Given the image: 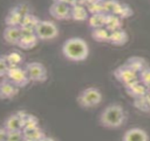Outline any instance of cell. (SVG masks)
<instances>
[{"label":"cell","mask_w":150,"mask_h":141,"mask_svg":"<svg viewBox=\"0 0 150 141\" xmlns=\"http://www.w3.org/2000/svg\"><path fill=\"white\" fill-rule=\"evenodd\" d=\"M64 57L71 62H82L87 59L89 48L86 42L80 37H71L64 41L62 45Z\"/></svg>","instance_id":"cell-1"},{"label":"cell","mask_w":150,"mask_h":141,"mask_svg":"<svg viewBox=\"0 0 150 141\" xmlns=\"http://www.w3.org/2000/svg\"><path fill=\"white\" fill-rule=\"evenodd\" d=\"M125 112L120 105L112 104L106 107L100 114L99 123L103 128L116 129L125 123Z\"/></svg>","instance_id":"cell-2"},{"label":"cell","mask_w":150,"mask_h":141,"mask_svg":"<svg viewBox=\"0 0 150 141\" xmlns=\"http://www.w3.org/2000/svg\"><path fill=\"white\" fill-rule=\"evenodd\" d=\"M102 98L103 96L98 88L90 87L80 93L77 98V102L81 107L92 108L99 105Z\"/></svg>","instance_id":"cell-3"},{"label":"cell","mask_w":150,"mask_h":141,"mask_svg":"<svg viewBox=\"0 0 150 141\" xmlns=\"http://www.w3.org/2000/svg\"><path fill=\"white\" fill-rule=\"evenodd\" d=\"M30 81L43 83L47 80V71L43 64L40 62H33L28 63L25 69Z\"/></svg>","instance_id":"cell-4"},{"label":"cell","mask_w":150,"mask_h":141,"mask_svg":"<svg viewBox=\"0 0 150 141\" xmlns=\"http://www.w3.org/2000/svg\"><path fill=\"white\" fill-rule=\"evenodd\" d=\"M35 33L39 40H52L58 35V29L52 22L40 21L35 28Z\"/></svg>","instance_id":"cell-5"},{"label":"cell","mask_w":150,"mask_h":141,"mask_svg":"<svg viewBox=\"0 0 150 141\" xmlns=\"http://www.w3.org/2000/svg\"><path fill=\"white\" fill-rule=\"evenodd\" d=\"M7 79L18 88H24L30 82V80L25 69L18 67H11L8 71Z\"/></svg>","instance_id":"cell-6"},{"label":"cell","mask_w":150,"mask_h":141,"mask_svg":"<svg viewBox=\"0 0 150 141\" xmlns=\"http://www.w3.org/2000/svg\"><path fill=\"white\" fill-rule=\"evenodd\" d=\"M113 75L115 79L118 82L122 83L124 86L139 79L137 73L134 72L133 70H132L130 68L126 66L125 64L116 68L114 71Z\"/></svg>","instance_id":"cell-7"},{"label":"cell","mask_w":150,"mask_h":141,"mask_svg":"<svg viewBox=\"0 0 150 141\" xmlns=\"http://www.w3.org/2000/svg\"><path fill=\"white\" fill-rule=\"evenodd\" d=\"M21 39L17 46L25 50H31L35 47L39 40L35 35V30L21 28Z\"/></svg>","instance_id":"cell-8"},{"label":"cell","mask_w":150,"mask_h":141,"mask_svg":"<svg viewBox=\"0 0 150 141\" xmlns=\"http://www.w3.org/2000/svg\"><path fill=\"white\" fill-rule=\"evenodd\" d=\"M50 14L57 20H67L71 18L69 5L62 2H54L49 9Z\"/></svg>","instance_id":"cell-9"},{"label":"cell","mask_w":150,"mask_h":141,"mask_svg":"<svg viewBox=\"0 0 150 141\" xmlns=\"http://www.w3.org/2000/svg\"><path fill=\"white\" fill-rule=\"evenodd\" d=\"M125 88L126 93L134 100L145 96L148 90L139 79L129 83L125 86Z\"/></svg>","instance_id":"cell-10"},{"label":"cell","mask_w":150,"mask_h":141,"mask_svg":"<svg viewBox=\"0 0 150 141\" xmlns=\"http://www.w3.org/2000/svg\"><path fill=\"white\" fill-rule=\"evenodd\" d=\"M18 93V88L13 85L8 79L1 80L0 84V98L8 100L14 98Z\"/></svg>","instance_id":"cell-11"},{"label":"cell","mask_w":150,"mask_h":141,"mask_svg":"<svg viewBox=\"0 0 150 141\" xmlns=\"http://www.w3.org/2000/svg\"><path fill=\"white\" fill-rule=\"evenodd\" d=\"M21 28L18 26H8L4 30L3 37L8 44L12 45H18L21 37Z\"/></svg>","instance_id":"cell-12"},{"label":"cell","mask_w":150,"mask_h":141,"mask_svg":"<svg viewBox=\"0 0 150 141\" xmlns=\"http://www.w3.org/2000/svg\"><path fill=\"white\" fill-rule=\"evenodd\" d=\"M24 140H42L45 139V134L38 124L25 126L23 128Z\"/></svg>","instance_id":"cell-13"},{"label":"cell","mask_w":150,"mask_h":141,"mask_svg":"<svg viewBox=\"0 0 150 141\" xmlns=\"http://www.w3.org/2000/svg\"><path fill=\"white\" fill-rule=\"evenodd\" d=\"M149 140L148 133L140 128H129L122 136V140L124 141H147Z\"/></svg>","instance_id":"cell-14"},{"label":"cell","mask_w":150,"mask_h":141,"mask_svg":"<svg viewBox=\"0 0 150 141\" xmlns=\"http://www.w3.org/2000/svg\"><path fill=\"white\" fill-rule=\"evenodd\" d=\"M4 126L7 129L8 131L23 130V128H24V123L21 112L12 114L8 117L4 121Z\"/></svg>","instance_id":"cell-15"},{"label":"cell","mask_w":150,"mask_h":141,"mask_svg":"<svg viewBox=\"0 0 150 141\" xmlns=\"http://www.w3.org/2000/svg\"><path fill=\"white\" fill-rule=\"evenodd\" d=\"M128 41V35L122 29L111 32L109 37L108 42L113 46L120 47L125 45Z\"/></svg>","instance_id":"cell-16"},{"label":"cell","mask_w":150,"mask_h":141,"mask_svg":"<svg viewBox=\"0 0 150 141\" xmlns=\"http://www.w3.org/2000/svg\"><path fill=\"white\" fill-rule=\"evenodd\" d=\"M125 64L129 68H130L132 70H133L134 72L137 73L138 75H139V73L142 72L144 69H145L146 67H149L145 59L140 57H129L126 61Z\"/></svg>","instance_id":"cell-17"},{"label":"cell","mask_w":150,"mask_h":141,"mask_svg":"<svg viewBox=\"0 0 150 141\" xmlns=\"http://www.w3.org/2000/svg\"><path fill=\"white\" fill-rule=\"evenodd\" d=\"M23 15L16 8L10 11L5 18V23L8 26H18L21 25Z\"/></svg>","instance_id":"cell-18"},{"label":"cell","mask_w":150,"mask_h":141,"mask_svg":"<svg viewBox=\"0 0 150 141\" xmlns=\"http://www.w3.org/2000/svg\"><path fill=\"white\" fill-rule=\"evenodd\" d=\"M105 28L110 33H111L115 30L122 29V23H121L120 18L117 16H114L112 14L107 15Z\"/></svg>","instance_id":"cell-19"},{"label":"cell","mask_w":150,"mask_h":141,"mask_svg":"<svg viewBox=\"0 0 150 141\" xmlns=\"http://www.w3.org/2000/svg\"><path fill=\"white\" fill-rule=\"evenodd\" d=\"M110 33L105 27L94 28L91 33V37L96 42H108Z\"/></svg>","instance_id":"cell-20"},{"label":"cell","mask_w":150,"mask_h":141,"mask_svg":"<svg viewBox=\"0 0 150 141\" xmlns=\"http://www.w3.org/2000/svg\"><path fill=\"white\" fill-rule=\"evenodd\" d=\"M40 20L36 16H33L31 14H25L23 16V20H22L21 24L20 26L23 28H28V29H31L35 30V28L39 23Z\"/></svg>","instance_id":"cell-21"},{"label":"cell","mask_w":150,"mask_h":141,"mask_svg":"<svg viewBox=\"0 0 150 141\" xmlns=\"http://www.w3.org/2000/svg\"><path fill=\"white\" fill-rule=\"evenodd\" d=\"M107 15L103 13H95L89 19V25L93 29L105 27Z\"/></svg>","instance_id":"cell-22"},{"label":"cell","mask_w":150,"mask_h":141,"mask_svg":"<svg viewBox=\"0 0 150 141\" xmlns=\"http://www.w3.org/2000/svg\"><path fill=\"white\" fill-rule=\"evenodd\" d=\"M71 18L75 21H84L88 18V13L82 6L74 5L71 9Z\"/></svg>","instance_id":"cell-23"},{"label":"cell","mask_w":150,"mask_h":141,"mask_svg":"<svg viewBox=\"0 0 150 141\" xmlns=\"http://www.w3.org/2000/svg\"><path fill=\"white\" fill-rule=\"evenodd\" d=\"M134 105L136 108L142 112L150 111V103L148 101L146 95L137 98V99H134Z\"/></svg>","instance_id":"cell-24"},{"label":"cell","mask_w":150,"mask_h":141,"mask_svg":"<svg viewBox=\"0 0 150 141\" xmlns=\"http://www.w3.org/2000/svg\"><path fill=\"white\" fill-rule=\"evenodd\" d=\"M10 69H11V66L8 62L6 55H1V59H0V76H1V78L6 77Z\"/></svg>","instance_id":"cell-25"},{"label":"cell","mask_w":150,"mask_h":141,"mask_svg":"<svg viewBox=\"0 0 150 141\" xmlns=\"http://www.w3.org/2000/svg\"><path fill=\"white\" fill-rule=\"evenodd\" d=\"M6 57H7V60L11 67H18V64H21L23 60L21 54L17 53V52H11V54L6 55Z\"/></svg>","instance_id":"cell-26"},{"label":"cell","mask_w":150,"mask_h":141,"mask_svg":"<svg viewBox=\"0 0 150 141\" xmlns=\"http://www.w3.org/2000/svg\"><path fill=\"white\" fill-rule=\"evenodd\" d=\"M139 80L146 88H150V67H146L138 75Z\"/></svg>","instance_id":"cell-27"},{"label":"cell","mask_w":150,"mask_h":141,"mask_svg":"<svg viewBox=\"0 0 150 141\" xmlns=\"http://www.w3.org/2000/svg\"><path fill=\"white\" fill-rule=\"evenodd\" d=\"M7 140L8 141L24 140V136H23V130L8 131Z\"/></svg>","instance_id":"cell-28"},{"label":"cell","mask_w":150,"mask_h":141,"mask_svg":"<svg viewBox=\"0 0 150 141\" xmlns=\"http://www.w3.org/2000/svg\"><path fill=\"white\" fill-rule=\"evenodd\" d=\"M21 116L23 117V123H24V126L28 125H33V124H38V121L35 116L33 115L23 113V112H21Z\"/></svg>","instance_id":"cell-29"},{"label":"cell","mask_w":150,"mask_h":141,"mask_svg":"<svg viewBox=\"0 0 150 141\" xmlns=\"http://www.w3.org/2000/svg\"><path fill=\"white\" fill-rule=\"evenodd\" d=\"M8 131V130L5 128L4 126L1 127V130H0V140L1 141L3 140H7Z\"/></svg>","instance_id":"cell-30"},{"label":"cell","mask_w":150,"mask_h":141,"mask_svg":"<svg viewBox=\"0 0 150 141\" xmlns=\"http://www.w3.org/2000/svg\"><path fill=\"white\" fill-rule=\"evenodd\" d=\"M76 0H54V1L56 2H62V3H64V4H74V3L75 2Z\"/></svg>","instance_id":"cell-31"},{"label":"cell","mask_w":150,"mask_h":141,"mask_svg":"<svg viewBox=\"0 0 150 141\" xmlns=\"http://www.w3.org/2000/svg\"><path fill=\"white\" fill-rule=\"evenodd\" d=\"M146 98H147L148 101H149L150 103V88H148L147 92H146Z\"/></svg>","instance_id":"cell-32"}]
</instances>
